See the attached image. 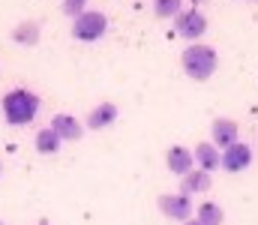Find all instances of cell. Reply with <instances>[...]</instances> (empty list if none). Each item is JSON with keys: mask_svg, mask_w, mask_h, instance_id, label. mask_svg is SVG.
Wrapping results in <instances>:
<instances>
[{"mask_svg": "<svg viewBox=\"0 0 258 225\" xmlns=\"http://www.w3.org/2000/svg\"><path fill=\"white\" fill-rule=\"evenodd\" d=\"M183 225H198V219H186V222H183Z\"/></svg>", "mask_w": 258, "mask_h": 225, "instance_id": "18", "label": "cell"}, {"mask_svg": "<svg viewBox=\"0 0 258 225\" xmlns=\"http://www.w3.org/2000/svg\"><path fill=\"white\" fill-rule=\"evenodd\" d=\"M156 18H177L183 12V0H153Z\"/></svg>", "mask_w": 258, "mask_h": 225, "instance_id": "16", "label": "cell"}, {"mask_svg": "<svg viewBox=\"0 0 258 225\" xmlns=\"http://www.w3.org/2000/svg\"><path fill=\"white\" fill-rule=\"evenodd\" d=\"M108 33V15L96 9H84L78 18H72V36L78 42H96Z\"/></svg>", "mask_w": 258, "mask_h": 225, "instance_id": "3", "label": "cell"}, {"mask_svg": "<svg viewBox=\"0 0 258 225\" xmlns=\"http://www.w3.org/2000/svg\"><path fill=\"white\" fill-rule=\"evenodd\" d=\"M60 9H63V15H69V18H78L87 9V0H63Z\"/></svg>", "mask_w": 258, "mask_h": 225, "instance_id": "17", "label": "cell"}, {"mask_svg": "<svg viewBox=\"0 0 258 225\" xmlns=\"http://www.w3.org/2000/svg\"><path fill=\"white\" fill-rule=\"evenodd\" d=\"M210 132H213V144L219 150H225L237 141V132H240V129H237V123H234L231 117H216L213 126H210Z\"/></svg>", "mask_w": 258, "mask_h": 225, "instance_id": "9", "label": "cell"}, {"mask_svg": "<svg viewBox=\"0 0 258 225\" xmlns=\"http://www.w3.org/2000/svg\"><path fill=\"white\" fill-rule=\"evenodd\" d=\"M180 63H183V72L189 75L192 81H207L210 75L216 72V66H219V54H216V48H210V45L192 42L189 48H183Z\"/></svg>", "mask_w": 258, "mask_h": 225, "instance_id": "2", "label": "cell"}, {"mask_svg": "<svg viewBox=\"0 0 258 225\" xmlns=\"http://www.w3.org/2000/svg\"><path fill=\"white\" fill-rule=\"evenodd\" d=\"M195 219H198V225H222L225 213H222V207H219V204H213V201H204V204H198V210H195Z\"/></svg>", "mask_w": 258, "mask_h": 225, "instance_id": "15", "label": "cell"}, {"mask_svg": "<svg viewBox=\"0 0 258 225\" xmlns=\"http://www.w3.org/2000/svg\"><path fill=\"white\" fill-rule=\"evenodd\" d=\"M33 144H36V150H39L42 156H51V153H57V150H60L63 141H60V138H57V132L48 126V129H39V132H36Z\"/></svg>", "mask_w": 258, "mask_h": 225, "instance_id": "14", "label": "cell"}, {"mask_svg": "<svg viewBox=\"0 0 258 225\" xmlns=\"http://www.w3.org/2000/svg\"><path fill=\"white\" fill-rule=\"evenodd\" d=\"M174 30L177 36L183 39H201L207 33V18L198 12V9H183L177 18H174Z\"/></svg>", "mask_w": 258, "mask_h": 225, "instance_id": "5", "label": "cell"}, {"mask_svg": "<svg viewBox=\"0 0 258 225\" xmlns=\"http://www.w3.org/2000/svg\"><path fill=\"white\" fill-rule=\"evenodd\" d=\"M159 210H162V216H168V219H174V222L192 219V201H189V195H183V192L159 195Z\"/></svg>", "mask_w": 258, "mask_h": 225, "instance_id": "4", "label": "cell"}, {"mask_svg": "<svg viewBox=\"0 0 258 225\" xmlns=\"http://www.w3.org/2000/svg\"><path fill=\"white\" fill-rule=\"evenodd\" d=\"M0 174H3V162H0Z\"/></svg>", "mask_w": 258, "mask_h": 225, "instance_id": "19", "label": "cell"}, {"mask_svg": "<svg viewBox=\"0 0 258 225\" xmlns=\"http://www.w3.org/2000/svg\"><path fill=\"white\" fill-rule=\"evenodd\" d=\"M192 3H201V0H192Z\"/></svg>", "mask_w": 258, "mask_h": 225, "instance_id": "20", "label": "cell"}, {"mask_svg": "<svg viewBox=\"0 0 258 225\" xmlns=\"http://www.w3.org/2000/svg\"><path fill=\"white\" fill-rule=\"evenodd\" d=\"M0 225H3V219H0Z\"/></svg>", "mask_w": 258, "mask_h": 225, "instance_id": "22", "label": "cell"}, {"mask_svg": "<svg viewBox=\"0 0 258 225\" xmlns=\"http://www.w3.org/2000/svg\"><path fill=\"white\" fill-rule=\"evenodd\" d=\"M252 3H258V0H252Z\"/></svg>", "mask_w": 258, "mask_h": 225, "instance_id": "21", "label": "cell"}, {"mask_svg": "<svg viewBox=\"0 0 258 225\" xmlns=\"http://www.w3.org/2000/svg\"><path fill=\"white\" fill-rule=\"evenodd\" d=\"M249 162H252V150H249V144H243V141H234L231 147H225L222 156H219V168H225L228 174L246 171Z\"/></svg>", "mask_w": 258, "mask_h": 225, "instance_id": "6", "label": "cell"}, {"mask_svg": "<svg viewBox=\"0 0 258 225\" xmlns=\"http://www.w3.org/2000/svg\"><path fill=\"white\" fill-rule=\"evenodd\" d=\"M210 186H213V180H210V174H207V171H201V168H192L189 174H183V177H180V192H183V195L207 192Z\"/></svg>", "mask_w": 258, "mask_h": 225, "instance_id": "11", "label": "cell"}, {"mask_svg": "<svg viewBox=\"0 0 258 225\" xmlns=\"http://www.w3.org/2000/svg\"><path fill=\"white\" fill-rule=\"evenodd\" d=\"M165 165H168V171H171V174H177V177L189 174V171H192V165H195L192 150H186L183 144L168 147V153H165Z\"/></svg>", "mask_w": 258, "mask_h": 225, "instance_id": "7", "label": "cell"}, {"mask_svg": "<svg viewBox=\"0 0 258 225\" xmlns=\"http://www.w3.org/2000/svg\"><path fill=\"white\" fill-rule=\"evenodd\" d=\"M192 156H195V165H198L201 171H207V174H210V171H216V168H219V156H222V150L216 147L213 141H210V144H207V141H201V144L192 150Z\"/></svg>", "mask_w": 258, "mask_h": 225, "instance_id": "12", "label": "cell"}, {"mask_svg": "<svg viewBox=\"0 0 258 225\" xmlns=\"http://www.w3.org/2000/svg\"><path fill=\"white\" fill-rule=\"evenodd\" d=\"M51 129L57 132V138H60V141H78V138L84 135L81 120H78V117H72V114H54V117H51Z\"/></svg>", "mask_w": 258, "mask_h": 225, "instance_id": "8", "label": "cell"}, {"mask_svg": "<svg viewBox=\"0 0 258 225\" xmlns=\"http://www.w3.org/2000/svg\"><path fill=\"white\" fill-rule=\"evenodd\" d=\"M117 120V105L114 102H99L90 114H87V129H105V126H111Z\"/></svg>", "mask_w": 258, "mask_h": 225, "instance_id": "10", "label": "cell"}, {"mask_svg": "<svg viewBox=\"0 0 258 225\" xmlns=\"http://www.w3.org/2000/svg\"><path fill=\"white\" fill-rule=\"evenodd\" d=\"M39 24L36 21H21V24H15V30H12V42H18V45H36L39 42Z\"/></svg>", "mask_w": 258, "mask_h": 225, "instance_id": "13", "label": "cell"}, {"mask_svg": "<svg viewBox=\"0 0 258 225\" xmlns=\"http://www.w3.org/2000/svg\"><path fill=\"white\" fill-rule=\"evenodd\" d=\"M0 108H3V117H6L9 126H27V123H33V117L39 114L42 102H39V96H36L33 90L15 87V90H9V93L3 96Z\"/></svg>", "mask_w": 258, "mask_h": 225, "instance_id": "1", "label": "cell"}]
</instances>
